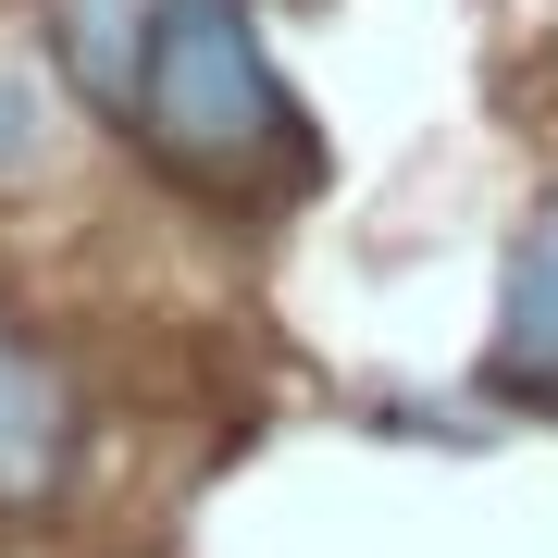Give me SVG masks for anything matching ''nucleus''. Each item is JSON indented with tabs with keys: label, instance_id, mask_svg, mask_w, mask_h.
<instances>
[{
	"label": "nucleus",
	"instance_id": "1",
	"mask_svg": "<svg viewBox=\"0 0 558 558\" xmlns=\"http://www.w3.org/2000/svg\"><path fill=\"white\" fill-rule=\"evenodd\" d=\"M137 124L161 161L186 174H260L286 149V87L260 62V25L248 0H161V38H149V87H137Z\"/></svg>",
	"mask_w": 558,
	"mask_h": 558
},
{
	"label": "nucleus",
	"instance_id": "2",
	"mask_svg": "<svg viewBox=\"0 0 558 558\" xmlns=\"http://www.w3.org/2000/svg\"><path fill=\"white\" fill-rule=\"evenodd\" d=\"M62 472H75V398H62V373L0 323V521L50 509Z\"/></svg>",
	"mask_w": 558,
	"mask_h": 558
},
{
	"label": "nucleus",
	"instance_id": "3",
	"mask_svg": "<svg viewBox=\"0 0 558 558\" xmlns=\"http://www.w3.org/2000/svg\"><path fill=\"white\" fill-rule=\"evenodd\" d=\"M497 373L558 398V199L534 211V236L509 248V299H497Z\"/></svg>",
	"mask_w": 558,
	"mask_h": 558
},
{
	"label": "nucleus",
	"instance_id": "4",
	"mask_svg": "<svg viewBox=\"0 0 558 558\" xmlns=\"http://www.w3.org/2000/svg\"><path fill=\"white\" fill-rule=\"evenodd\" d=\"M149 38H161V0H62V62H75V87L112 100V112H137Z\"/></svg>",
	"mask_w": 558,
	"mask_h": 558
},
{
	"label": "nucleus",
	"instance_id": "5",
	"mask_svg": "<svg viewBox=\"0 0 558 558\" xmlns=\"http://www.w3.org/2000/svg\"><path fill=\"white\" fill-rule=\"evenodd\" d=\"M38 137H50V124H38V87H25V62H0V186L38 161Z\"/></svg>",
	"mask_w": 558,
	"mask_h": 558
}]
</instances>
